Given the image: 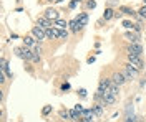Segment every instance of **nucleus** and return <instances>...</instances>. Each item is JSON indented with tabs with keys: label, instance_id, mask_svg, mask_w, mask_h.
<instances>
[{
	"label": "nucleus",
	"instance_id": "nucleus-14",
	"mask_svg": "<svg viewBox=\"0 0 146 122\" xmlns=\"http://www.w3.org/2000/svg\"><path fill=\"white\" fill-rule=\"evenodd\" d=\"M119 12L123 15H128V17H138V12H135L131 7H126V5H121L119 7Z\"/></svg>",
	"mask_w": 146,
	"mask_h": 122
},
{
	"label": "nucleus",
	"instance_id": "nucleus-27",
	"mask_svg": "<svg viewBox=\"0 0 146 122\" xmlns=\"http://www.w3.org/2000/svg\"><path fill=\"white\" fill-rule=\"evenodd\" d=\"M73 109H75V111H78V112H80V114H82L83 111H85V109H83V106H82V104H76V106H75Z\"/></svg>",
	"mask_w": 146,
	"mask_h": 122
},
{
	"label": "nucleus",
	"instance_id": "nucleus-28",
	"mask_svg": "<svg viewBox=\"0 0 146 122\" xmlns=\"http://www.w3.org/2000/svg\"><path fill=\"white\" fill-rule=\"evenodd\" d=\"M136 119H138V117H135V115H128L125 122H136Z\"/></svg>",
	"mask_w": 146,
	"mask_h": 122
},
{
	"label": "nucleus",
	"instance_id": "nucleus-34",
	"mask_svg": "<svg viewBox=\"0 0 146 122\" xmlns=\"http://www.w3.org/2000/svg\"><path fill=\"white\" fill-rule=\"evenodd\" d=\"M46 2H50V3H52V2H55V3H56V2H58V0H46Z\"/></svg>",
	"mask_w": 146,
	"mask_h": 122
},
{
	"label": "nucleus",
	"instance_id": "nucleus-19",
	"mask_svg": "<svg viewBox=\"0 0 146 122\" xmlns=\"http://www.w3.org/2000/svg\"><path fill=\"white\" fill-rule=\"evenodd\" d=\"M58 115L62 121H72V111H68V109H62L58 112Z\"/></svg>",
	"mask_w": 146,
	"mask_h": 122
},
{
	"label": "nucleus",
	"instance_id": "nucleus-10",
	"mask_svg": "<svg viewBox=\"0 0 146 122\" xmlns=\"http://www.w3.org/2000/svg\"><path fill=\"white\" fill-rule=\"evenodd\" d=\"M23 45L28 48H35L36 45H38V40H36L33 35H27V37L23 38Z\"/></svg>",
	"mask_w": 146,
	"mask_h": 122
},
{
	"label": "nucleus",
	"instance_id": "nucleus-38",
	"mask_svg": "<svg viewBox=\"0 0 146 122\" xmlns=\"http://www.w3.org/2000/svg\"><path fill=\"white\" fill-rule=\"evenodd\" d=\"M18 122H23V121H18Z\"/></svg>",
	"mask_w": 146,
	"mask_h": 122
},
{
	"label": "nucleus",
	"instance_id": "nucleus-26",
	"mask_svg": "<svg viewBox=\"0 0 146 122\" xmlns=\"http://www.w3.org/2000/svg\"><path fill=\"white\" fill-rule=\"evenodd\" d=\"M66 38H68V31H66V28L60 30V40H66Z\"/></svg>",
	"mask_w": 146,
	"mask_h": 122
},
{
	"label": "nucleus",
	"instance_id": "nucleus-23",
	"mask_svg": "<svg viewBox=\"0 0 146 122\" xmlns=\"http://www.w3.org/2000/svg\"><path fill=\"white\" fill-rule=\"evenodd\" d=\"M40 59H42V58H40V55L33 53V55H32V59H30L28 63H35V65H38V63H40Z\"/></svg>",
	"mask_w": 146,
	"mask_h": 122
},
{
	"label": "nucleus",
	"instance_id": "nucleus-21",
	"mask_svg": "<svg viewBox=\"0 0 146 122\" xmlns=\"http://www.w3.org/2000/svg\"><path fill=\"white\" fill-rule=\"evenodd\" d=\"M138 17H139V18H143V20H146V5H143L141 8L138 10Z\"/></svg>",
	"mask_w": 146,
	"mask_h": 122
},
{
	"label": "nucleus",
	"instance_id": "nucleus-30",
	"mask_svg": "<svg viewBox=\"0 0 146 122\" xmlns=\"http://www.w3.org/2000/svg\"><path fill=\"white\" fill-rule=\"evenodd\" d=\"M76 3H78L76 0H72V2H70V10H73V8H75V7H76Z\"/></svg>",
	"mask_w": 146,
	"mask_h": 122
},
{
	"label": "nucleus",
	"instance_id": "nucleus-9",
	"mask_svg": "<svg viewBox=\"0 0 146 122\" xmlns=\"http://www.w3.org/2000/svg\"><path fill=\"white\" fill-rule=\"evenodd\" d=\"M123 68H126V71H128V73H129L131 76H133V78H138V76H139V73H141V69H138L136 66H133L131 63H129V61H126Z\"/></svg>",
	"mask_w": 146,
	"mask_h": 122
},
{
	"label": "nucleus",
	"instance_id": "nucleus-37",
	"mask_svg": "<svg viewBox=\"0 0 146 122\" xmlns=\"http://www.w3.org/2000/svg\"><path fill=\"white\" fill-rule=\"evenodd\" d=\"M143 2H145V5H146V0H143Z\"/></svg>",
	"mask_w": 146,
	"mask_h": 122
},
{
	"label": "nucleus",
	"instance_id": "nucleus-12",
	"mask_svg": "<svg viewBox=\"0 0 146 122\" xmlns=\"http://www.w3.org/2000/svg\"><path fill=\"white\" fill-rule=\"evenodd\" d=\"M125 38H126L129 43H136V41H139V33H136V31H126L125 33Z\"/></svg>",
	"mask_w": 146,
	"mask_h": 122
},
{
	"label": "nucleus",
	"instance_id": "nucleus-33",
	"mask_svg": "<svg viewBox=\"0 0 146 122\" xmlns=\"http://www.w3.org/2000/svg\"><path fill=\"white\" fill-rule=\"evenodd\" d=\"M86 61H88V63H90V65H91V63L95 61V56H90V58H88V59H86Z\"/></svg>",
	"mask_w": 146,
	"mask_h": 122
},
{
	"label": "nucleus",
	"instance_id": "nucleus-8",
	"mask_svg": "<svg viewBox=\"0 0 146 122\" xmlns=\"http://www.w3.org/2000/svg\"><path fill=\"white\" fill-rule=\"evenodd\" d=\"M43 15H45L46 18H50L52 22H55V20L60 18V12H58V10H55V8H52V7H50V8H46L45 12H43Z\"/></svg>",
	"mask_w": 146,
	"mask_h": 122
},
{
	"label": "nucleus",
	"instance_id": "nucleus-15",
	"mask_svg": "<svg viewBox=\"0 0 146 122\" xmlns=\"http://www.w3.org/2000/svg\"><path fill=\"white\" fill-rule=\"evenodd\" d=\"M91 109H93L95 117H101V115H103V112H105V106H103V104H100V102H96L93 107H91Z\"/></svg>",
	"mask_w": 146,
	"mask_h": 122
},
{
	"label": "nucleus",
	"instance_id": "nucleus-17",
	"mask_svg": "<svg viewBox=\"0 0 146 122\" xmlns=\"http://www.w3.org/2000/svg\"><path fill=\"white\" fill-rule=\"evenodd\" d=\"M76 22H78L80 25H83V27H86V25H88V13H86V12L78 13V15H76Z\"/></svg>",
	"mask_w": 146,
	"mask_h": 122
},
{
	"label": "nucleus",
	"instance_id": "nucleus-25",
	"mask_svg": "<svg viewBox=\"0 0 146 122\" xmlns=\"http://www.w3.org/2000/svg\"><path fill=\"white\" fill-rule=\"evenodd\" d=\"M85 5H86V8H95V7H96V2H95V0H86V2H85Z\"/></svg>",
	"mask_w": 146,
	"mask_h": 122
},
{
	"label": "nucleus",
	"instance_id": "nucleus-18",
	"mask_svg": "<svg viewBox=\"0 0 146 122\" xmlns=\"http://www.w3.org/2000/svg\"><path fill=\"white\" fill-rule=\"evenodd\" d=\"M68 25H70V22H66V20H63V18H58V20L53 22V27H56V28H60V30L68 28Z\"/></svg>",
	"mask_w": 146,
	"mask_h": 122
},
{
	"label": "nucleus",
	"instance_id": "nucleus-3",
	"mask_svg": "<svg viewBox=\"0 0 146 122\" xmlns=\"http://www.w3.org/2000/svg\"><path fill=\"white\" fill-rule=\"evenodd\" d=\"M128 61L131 63L133 66H136L138 69H145V63H143V59H141V56H138V55H126Z\"/></svg>",
	"mask_w": 146,
	"mask_h": 122
},
{
	"label": "nucleus",
	"instance_id": "nucleus-11",
	"mask_svg": "<svg viewBox=\"0 0 146 122\" xmlns=\"http://www.w3.org/2000/svg\"><path fill=\"white\" fill-rule=\"evenodd\" d=\"M116 102V96L115 94H111V93H108V94H105L103 96V106H113V104Z\"/></svg>",
	"mask_w": 146,
	"mask_h": 122
},
{
	"label": "nucleus",
	"instance_id": "nucleus-16",
	"mask_svg": "<svg viewBox=\"0 0 146 122\" xmlns=\"http://www.w3.org/2000/svg\"><path fill=\"white\" fill-rule=\"evenodd\" d=\"M68 27H70V28H72V31H73V33H78V31H82V30L85 28V27H83V25H80V23H78V22H76V18L70 20V25H68Z\"/></svg>",
	"mask_w": 146,
	"mask_h": 122
},
{
	"label": "nucleus",
	"instance_id": "nucleus-29",
	"mask_svg": "<svg viewBox=\"0 0 146 122\" xmlns=\"http://www.w3.org/2000/svg\"><path fill=\"white\" fill-rule=\"evenodd\" d=\"M78 94H80V96H82V97H86V89H78Z\"/></svg>",
	"mask_w": 146,
	"mask_h": 122
},
{
	"label": "nucleus",
	"instance_id": "nucleus-7",
	"mask_svg": "<svg viewBox=\"0 0 146 122\" xmlns=\"http://www.w3.org/2000/svg\"><path fill=\"white\" fill-rule=\"evenodd\" d=\"M46 38L48 40H60V28H56V27H50V28H46Z\"/></svg>",
	"mask_w": 146,
	"mask_h": 122
},
{
	"label": "nucleus",
	"instance_id": "nucleus-2",
	"mask_svg": "<svg viewBox=\"0 0 146 122\" xmlns=\"http://www.w3.org/2000/svg\"><path fill=\"white\" fill-rule=\"evenodd\" d=\"M126 55H138V56H141L143 55V46H141V43L136 41V43H129V46H126Z\"/></svg>",
	"mask_w": 146,
	"mask_h": 122
},
{
	"label": "nucleus",
	"instance_id": "nucleus-5",
	"mask_svg": "<svg viewBox=\"0 0 146 122\" xmlns=\"http://www.w3.org/2000/svg\"><path fill=\"white\" fill-rule=\"evenodd\" d=\"M111 79H113V83H115V84H118V86H123L125 83H128L126 78L123 76V73H121V71H113Z\"/></svg>",
	"mask_w": 146,
	"mask_h": 122
},
{
	"label": "nucleus",
	"instance_id": "nucleus-4",
	"mask_svg": "<svg viewBox=\"0 0 146 122\" xmlns=\"http://www.w3.org/2000/svg\"><path fill=\"white\" fill-rule=\"evenodd\" d=\"M32 35L38 40V41H45L46 40V31L42 27H38V25H35L33 28H32Z\"/></svg>",
	"mask_w": 146,
	"mask_h": 122
},
{
	"label": "nucleus",
	"instance_id": "nucleus-36",
	"mask_svg": "<svg viewBox=\"0 0 146 122\" xmlns=\"http://www.w3.org/2000/svg\"><path fill=\"white\" fill-rule=\"evenodd\" d=\"M76 2H78V3H80V2H83V0H76Z\"/></svg>",
	"mask_w": 146,
	"mask_h": 122
},
{
	"label": "nucleus",
	"instance_id": "nucleus-22",
	"mask_svg": "<svg viewBox=\"0 0 146 122\" xmlns=\"http://www.w3.org/2000/svg\"><path fill=\"white\" fill-rule=\"evenodd\" d=\"M121 73H123V76L126 78V81H128V83L135 79V78H133V76H131V74H129V73H128V71H126V68H123V69H121Z\"/></svg>",
	"mask_w": 146,
	"mask_h": 122
},
{
	"label": "nucleus",
	"instance_id": "nucleus-1",
	"mask_svg": "<svg viewBox=\"0 0 146 122\" xmlns=\"http://www.w3.org/2000/svg\"><path fill=\"white\" fill-rule=\"evenodd\" d=\"M15 51V55H17L18 58H22L23 61H30L32 59V55H33V50L32 48H28V46H18V48H15L13 50Z\"/></svg>",
	"mask_w": 146,
	"mask_h": 122
},
{
	"label": "nucleus",
	"instance_id": "nucleus-20",
	"mask_svg": "<svg viewBox=\"0 0 146 122\" xmlns=\"http://www.w3.org/2000/svg\"><path fill=\"white\" fill-rule=\"evenodd\" d=\"M121 25H123L126 30H133V28H135V23H133V22H129V20H123V22H121Z\"/></svg>",
	"mask_w": 146,
	"mask_h": 122
},
{
	"label": "nucleus",
	"instance_id": "nucleus-35",
	"mask_svg": "<svg viewBox=\"0 0 146 122\" xmlns=\"http://www.w3.org/2000/svg\"><path fill=\"white\" fill-rule=\"evenodd\" d=\"M62 2H65V0H58V2H56V3H62Z\"/></svg>",
	"mask_w": 146,
	"mask_h": 122
},
{
	"label": "nucleus",
	"instance_id": "nucleus-32",
	"mask_svg": "<svg viewBox=\"0 0 146 122\" xmlns=\"http://www.w3.org/2000/svg\"><path fill=\"white\" fill-rule=\"evenodd\" d=\"M123 17V13L119 12V10H116V13H115V18H121Z\"/></svg>",
	"mask_w": 146,
	"mask_h": 122
},
{
	"label": "nucleus",
	"instance_id": "nucleus-24",
	"mask_svg": "<svg viewBox=\"0 0 146 122\" xmlns=\"http://www.w3.org/2000/svg\"><path fill=\"white\" fill-rule=\"evenodd\" d=\"M52 111H53L52 106H45V107L42 109V115H48V114H52Z\"/></svg>",
	"mask_w": 146,
	"mask_h": 122
},
{
	"label": "nucleus",
	"instance_id": "nucleus-6",
	"mask_svg": "<svg viewBox=\"0 0 146 122\" xmlns=\"http://www.w3.org/2000/svg\"><path fill=\"white\" fill-rule=\"evenodd\" d=\"M36 25L42 27L43 30H46V28H50V27H53V22H52L50 18H46L45 15H42V17L36 18Z\"/></svg>",
	"mask_w": 146,
	"mask_h": 122
},
{
	"label": "nucleus",
	"instance_id": "nucleus-13",
	"mask_svg": "<svg viewBox=\"0 0 146 122\" xmlns=\"http://www.w3.org/2000/svg\"><path fill=\"white\" fill-rule=\"evenodd\" d=\"M115 13H116V10H115V8L106 7V8H105V13H103V20H105V22L113 20V18H115Z\"/></svg>",
	"mask_w": 146,
	"mask_h": 122
},
{
	"label": "nucleus",
	"instance_id": "nucleus-31",
	"mask_svg": "<svg viewBox=\"0 0 146 122\" xmlns=\"http://www.w3.org/2000/svg\"><path fill=\"white\" fill-rule=\"evenodd\" d=\"M66 89H70V84L68 83H63L62 84V91H66Z\"/></svg>",
	"mask_w": 146,
	"mask_h": 122
}]
</instances>
